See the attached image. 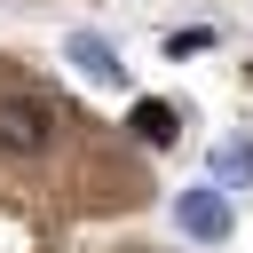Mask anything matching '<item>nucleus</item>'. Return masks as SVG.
<instances>
[{
  "instance_id": "nucleus-1",
  "label": "nucleus",
  "mask_w": 253,
  "mask_h": 253,
  "mask_svg": "<svg viewBox=\"0 0 253 253\" xmlns=\"http://www.w3.org/2000/svg\"><path fill=\"white\" fill-rule=\"evenodd\" d=\"M174 221H182L198 245H221V237H229V198H221V190H182V198H174Z\"/></svg>"
},
{
  "instance_id": "nucleus-2",
  "label": "nucleus",
  "mask_w": 253,
  "mask_h": 253,
  "mask_svg": "<svg viewBox=\"0 0 253 253\" xmlns=\"http://www.w3.org/2000/svg\"><path fill=\"white\" fill-rule=\"evenodd\" d=\"M47 134H55V119H47V103H0V150H47Z\"/></svg>"
},
{
  "instance_id": "nucleus-3",
  "label": "nucleus",
  "mask_w": 253,
  "mask_h": 253,
  "mask_svg": "<svg viewBox=\"0 0 253 253\" xmlns=\"http://www.w3.org/2000/svg\"><path fill=\"white\" fill-rule=\"evenodd\" d=\"M71 63H79L87 79H103V87H111V79L126 71V63L111 55V40H95V32H71Z\"/></svg>"
},
{
  "instance_id": "nucleus-4",
  "label": "nucleus",
  "mask_w": 253,
  "mask_h": 253,
  "mask_svg": "<svg viewBox=\"0 0 253 253\" xmlns=\"http://www.w3.org/2000/svg\"><path fill=\"white\" fill-rule=\"evenodd\" d=\"M134 142H150V150H166L174 134H182V119H174V103H134Z\"/></svg>"
},
{
  "instance_id": "nucleus-5",
  "label": "nucleus",
  "mask_w": 253,
  "mask_h": 253,
  "mask_svg": "<svg viewBox=\"0 0 253 253\" xmlns=\"http://www.w3.org/2000/svg\"><path fill=\"white\" fill-rule=\"evenodd\" d=\"M213 174H221V182H253V142H229V150H213Z\"/></svg>"
}]
</instances>
